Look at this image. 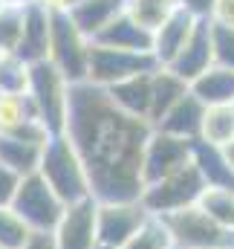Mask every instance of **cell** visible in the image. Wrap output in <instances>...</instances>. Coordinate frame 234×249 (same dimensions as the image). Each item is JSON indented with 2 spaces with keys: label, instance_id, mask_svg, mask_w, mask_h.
Returning <instances> with one entry per match:
<instances>
[{
  "label": "cell",
  "instance_id": "5",
  "mask_svg": "<svg viewBox=\"0 0 234 249\" xmlns=\"http://www.w3.org/2000/svg\"><path fill=\"white\" fill-rule=\"evenodd\" d=\"M174 249H234V232L214 223L200 206L162 217Z\"/></svg>",
  "mask_w": 234,
  "mask_h": 249
},
{
  "label": "cell",
  "instance_id": "32",
  "mask_svg": "<svg viewBox=\"0 0 234 249\" xmlns=\"http://www.w3.org/2000/svg\"><path fill=\"white\" fill-rule=\"evenodd\" d=\"M20 180H23L20 174H15L12 168L0 165V209H3V206H12V200H15V194H17Z\"/></svg>",
  "mask_w": 234,
  "mask_h": 249
},
{
  "label": "cell",
  "instance_id": "17",
  "mask_svg": "<svg viewBox=\"0 0 234 249\" xmlns=\"http://www.w3.org/2000/svg\"><path fill=\"white\" fill-rule=\"evenodd\" d=\"M191 162L200 171L205 188H234V168L223 148L197 139L191 145Z\"/></svg>",
  "mask_w": 234,
  "mask_h": 249
},
{
  "label": "cell",
  "instance_id": "1",
  "mask_svg": "<svg viewBox=\"0 0 234 249\" xmlns=\"http://www.w3.org/2000/svg\"><path fill=\"white\" fill-rule=\"evenodd\" d=\"M64 133L81 157L96 203H130L142 197V157L153 133L150 122L127 116L104 87L81 81L69 84Z\"/></svg>",
  "mask_w": 234,
  "mask_h": 249
},
{
  "label": "cell",
  "instance_id": "18",
  "mask_svg": "<svg viewBox=\"0 0 234 249\" xmlns=\"http://www.w3.org/2000/svg\"><path fill=\"white\" fill-rule=\"evenodd\" d=\"M153 72H142V75L118 81L113 87H107V96L113 99V105L121 107L127 116L148 122V116H150V78H153Z\"/></svg>",
  "mask_w": 234,
  "mask_h": 249
},
{
  "label": "cell",
  "instance_id": "16",
  "mask_svg": "<svg viewBox=\"0 0 234 249\" xmlns=\"http://www.w3.org/2000/svg\"><path fill=\"white\" fill-rule=\"evenodd\" d=\"M93 41L101 44V47H110V50H124V53H150L153 50V32L142 29L124 12L116 15Z\"/></svg>",
  "mask_w": 234,
  "mask_h": 249
},
{
  "label": "cell",
  "instance_id": "35",
  "mask_svg": "<svg viewBox=\"0 0 234 249\" xmlns=\"http://www.w3.org/2000/svg\"><path fill=\"white\" fill-rule=\"evenodd\" d=\"M23 249H58V247H55L52 232H32V238L26 241Z\"/></svg>",
  "mask_w": 234,
  "mask_h": 249
},
{
  "label": "cell",
  "instance_id": "19",
  "mask_svg": "<svg viewBox=\"0 0 234 249\" xmlns=\"http://www.w3.org/2000/svg\"><path fill=\"white\" fill-rule=\"evenodd\" d=\"M188 90L205 105V107H217V105H234V70L229 67H208L202 75H197Z\"/></svg>",
  "mask_w": 234,
  "mask_h": 249
},
{
  "label": "cell",
  "instance_id": "26",
  "mask_svg": "<svg viewBox=\"0 0 234 249\" xmlns=\"http://www.w3.org/2000/svg\"><path fill=\"white\" fill-rule=\"evenodd\" d=\"M214 223L234 232V188H205L197 203Z\"/></svg>",
  "mask_w": 234,
  "mask_h": 249
},
{
  "label": "cell",
  "instance_id": "40",
  "mask_svg": "<svg viewBox=\"0 0 234 249\" xmlns=\"http://www.w3.org/2000/svg\"><path fill=\"white\" fill-rule=\"evenodd\" d=\"M0 96H3V93H0Z\"/></svg>",
  "mask_w": 234,
  "mask_h": 249
},
{
  "label": "cell",
  "instance_id": "22",
  "mask_svg": "<svg viewBox=\"0 0 234 249\" xmlns=\"http://www.w3.org/2000/svg\"><path fill=\"white\" fill-rule=\"evenodd\" d=\"M41 154H44L41 145L20 142V139H15V136H0V165L12 168V171L20 174V177L38 171V165H41Z\"/></svg>",
  "mask_w": 234,
  "mask_h": 249
},
{
  "label": "cell",
  "instance_id": "9",
  "mask_svg": "<svg viewBox=\"0 0 234 249\" xmlns=\"http://www.w3.org/2000/svg\"><path fill=\"white\" fill-rule=\"evenodd\" d=\"M148 212L139 200L130 203H99L96 212V235H99V249H118L124 247L145 223Z\"/></svg>",
  "mask_w": 234,
  "mask_h": 249
},
{
  "label": "cell",
  "instance_id": "38",
  "mask_svg": "<svg viewBox=\"0 0 234 249\" xmlns=\"http://www.w3.org/2000/svg\"><path fill=\"white\" fill-rule=\"evenodd\" d=\"M223 151H226V157H229V162H232V168H234V142H229Z\"/></svg>",
  "mask_w": 234,
  "mask_h": 249
},
{
  "label": "cell",
  "instance_id": "41",
  "mask_svg": "<svg viewBox=\"0 0 234 249\" xmlns=\"http://www.w3.org/2000/svg\"><path fill=\"white\" fill-rule=\"evenodd\" d=\"M0 6H3V3H0Z\"/></svg>",
  "mask_w": 234,
  "mask_h": 249
},
{
  "label": "cell",
  "instance_id": "30",
  "mask_svg": "<svg viewBox=\"0 0 234 249\" xmlns=\"http://www.w3.org/2000/svg\"><path fill=\"white\" fill-rule=\"evenodd\" d=\"M118 249H174V247H171V235H168L162 217H148V223Z\"/></svg>",
  "mask_w": 234,
  "mask_h": 249
},
{
  "label": "cell",
  "instance_id": "3",
  "mask_svg": "<svg viewBox=\"0 0 234 249\" xmlns=\"http://www.w3.org/2000/svg\"><path fill=\"white\" fill-rule=\"evenodd\" d=\"M29 99L38 110V119L47 124L52 136L64 133L67 110H69V81L50 61L29 64Z\"/></svg>",
  "mask_w": 234,
  "mask_h": 249
},
{
  "label": "cell",
  "instance_id": "28",
  "mask_svg": "<svg viewBox=\"0 0 234 249\" xmlns=\"http://www.w3.org/2000/svg\"><path fill=\"white\" fill-rule=\"evenodd\" d=\"M29 238H32V229L26 226V220L12 206H3L0 209V249H23Z\"/></svg>",
  "mask_w": 234,
  "mask_h": 249
},
{
  "label": "cell",
  "instance_id": "29",
  "mask_svg": "<svg viewBox=\"0 0 234 249\" xmlns=\"http://www.w3.org/2000/svg\"><path fill=\"white\" fill-rule=\"evenodd\" d=\"M26 6H0V53H17Z\"/></svg>",
  "mask_w": 234,
  "mask_h": 249
},
{
  "label": "cell",
  "instance_id": "25",
  "mask_svg": "<svg viewBox=\"0 0 234 249\" xmlns=\"http://www.w3.org/2000/svg\"><path fill=\"white\" fill-rule=\"evenodd\" d=\"M29 119H38V110L29 99V93H20V96H0V136H9L15 133L17 127Z\"/></svg>",
  "mask_w": 234,
  "mask_h": 249
},
{
  "label": "cell",
  "instance_id": "12",
  "mask_svg": "<svg viewBox=\"0 0 234 249\" xmlns=\"http://www.w3.org/2000/svg\"><path fill=\"white\" fill-rule=\"evenodd\" d=\"M208 67H214V50H211V20H197L194 32L188 35V41L182 44V50L176 53V58L168 64V70L176 72L182 81H194L197 75H202Z\"/></svg>",
  "mask_w": 234,
  "mask_h": 249
},
{
  "label": "cell",
  "instance_id": "15",
  "mask_svg": "<svg viewBox=\"0 0 234 249\" xmlns=\"http://www.w3.org/2000/svg\"><path fill=\"white\" fill-rule=\"evenodd\" d=\"M194 26H197V18L179 6L162 20V26L153 32V50H150L153 58L159 61V67H168L174 61L176 53L182 50V44L188 41V35L194 32Z\"/></svg>",
  "mask_w": 234,
  "mask_h": 249
},
{
  "label": "cell",
  "instance_id": "23",
  "mask_svg": "<svg viewBox=\"0 0 234 249\" xmlns=\"http://www.w3.org/2000/svg\"><path fill=\"white\" fill-rule=\"evenodd\" d=\"M200 139L208 142V145H217V148H226L229 142H234V110H232V105L205 107Z\"/></svg>",
  "mask_w": 234,
  "mask_h": 249
},
{
  "label": "cell",
  "instance_id": "37",
  "mask_svg": "<svg viewBox=\"0 0 234 249\" xmlns=\"http://www.w3.org/2000/svg\"><path fill=\"white\" fill-rule=\"evenodd\" d=\"M3 6H29V3H35V0H0Z\"/></svg>",
  "mask_w": 234,
  "mask_h": 249
},
{
  "label": "cell",
  "instance_id": "11",
  "mask_svg": "<svg viewBox=\"0 0 234 249\" xmlns=\"http://www.w3.org/2000/svg\"><path fill=\"white\" fill-rule=\"evenodd\" d=\"M96 212L99 203L93 197L69 203L61 214L58 226L52 232L58 249H99V235H96Z\"/></svg>",
  "mask_w": 234,
  "mask_h": 249
},
{
  "label": "cell",
  "instance_id": "13",
  "mask_svg": "<svg viewBox=\"0 0 234 249\" xmlns=\"http://www.w3.org/2000/svg\"><path fill=\"white\" fill-rule=\"evenodd\" d=\"M50 12L38 3H29L23 9V35L17 44V53L26 64H38L50 58V35H52V23H50Z\"/></svg>",
  "mask_w": 234,
  "mask_h": 249
},
{
  "label": "cell",
  "instance_id": "6",
  "mask_svg": "<svg viewBox=\"0 0 234 249\" xmlns=\"http://www.w3.org/2000/svg\"><path fill=\"white\" fill-rule=\"evenodd\" d=\"M52 23V35H50V58L55 64L58 72L69 84H81L87 81V61H90V38L72 23V18L67 12H55L50 18Z\"/></svg>",
  "mask_w": 234,
  "mask_h": 249
},
{
  "label": "cell",
  "instance_id": "39",
  "mask_svg": "<svg viewBox=\"0 0 234 249\" xmlns=\"http://www.w3.org/2000/svg\"><path fill=\"white\" fill-rule=\"evenodd\" d=\"M232 110H234V105H232Z\"/></svg>",
  "mask_w": 234,
  "mask_h": 249
},
{
  "label": "cell",
  "instance_id": "4",
  "mask_svg": "<svg viewBox=\"0 0 234 249\" xmlns=\"http://www.w3.org/2000/svg\"><path fill=\"white\" fill-rule=\"evenodd\" d=\"M202 191H205V183H202L200 171L194 168V162H188L174 174L145 186L139 203L145 206V212L150 217H168V214L182 212L188 206H197Z\"/></svg>",
  "mask_w": 234,
  "mask_h": 249
},
{
  "label": "cell",
  "instance_id": "34",
  "mask_svg": "<svg viewBox=\"0 0 234 249\" xmlns=\"http://www.w3.org/2000/svg\"><path fill=\"white\" fill-rule=\"evenodd\" d=\"M208 20H211V23H220V26H232L234 29V0H217Z\"/></svg>",
  "mask_w": 234,
  "mask_h": 249
},
{
  "label": "cell",
  "instance_id": "33",
  "mask_svg": "<svg viewBox=\"0 0 234 249\" xmlns=\"http://www.w3.org/2000/svg\"><path fill=\"white\" fill-rule=\"evenodd\" d=\"M214 3L217 0H176V6L185 9L188 15H194L197 20H208L211 12H214Z\"/></svg>",
  "mask_w": 234,
  "mask_h": 249
},
{
  "label": "cell",
  "instance_id": "10",
  "mask_svg": "<svg viewBox=\"0 0 234 249\" xmlns=\"http://www.w3.org/2000/svg\"><path fill=\"white\" fill-rule=\"evenodd\" d=\"M191 145L194 142L168 136V133L153 127V133H150V139L145 145V157H142V180H145V186H150V183L179 171L182 165H188L191 162Z\"/></svg>",
  "mask_w": 234,
  "mask_h": 249
},
{
  "label": "cell",
  "instance_id": "8",
  "mask_svg": "<svg viewBox=\"0 0 234 249\" xmlns=\"http://www.w3.org/2000/svg\"><path fill=\"white\" fill-rule=\"evenodd\" d=\"M12 209L26 220V226L32 232H55L61 214H64V203L61 197L47 186V180L35 171L26 174L17 186V194L12 200Z\"/></svg>",
  "mask_w": 234,
  "mask_h": 249
},
{
  "label": "cell",
  "instance_id": "27",
  "mask_svg": "<svg viewBox=\"0 0 234 249\" xmlns=\"http://www.w3.org/2000/svg\"><path fill=\"white\" fill-rule=\"evenodd\" d=\"M29 90V64L15 53H0V93L20 96Z\"/></svg>",
  "mask_w": 234,
  "mask_h": 249
},
{
  "label": "cell",
  "instance_id": "20",
  "mask_svg": "<svg viewBox=\"0 0 234 249\" xmlns=\"http://www.w3.org/2000/svg\"><path fill=\"white\" fill-rule=\"evenodd\" d=\"M124 12V0H78L67 15L72 18V23L93 41L116 15Z\"/></svg>",
  "mask_w": 234,
  "mask_h": 249
},
{
  "label": "cell",
  "instance_id": "2",
  "mask_svg": "<svg viewBox=\"0 0 234 249\" xmlns=\"http://www.w3.org/2000/svg\"><path fill=\"white\" fill-rule=\"evenodd\" d=\"M38 174H41V177L47 180V186L61 197L64 206L93 197V194H90L87 171H84V165H81V157L75 154V148H72V142L67 139V133L50 136V142L44 145V154H41Z\"/></svg>",
  "mask_w": 234,
  "mask_h": 249
},
{
  "label": "cell",
  "instance_id": "36",
  "mask_svg": "<svg viewBox=\"0 0 234 249\" xmlns=\"http://www.w3.org/2000/svg\"><path fill=\"white\" fill-rule=\"evenodd\" d=\"M38 6H44L50 15H55V12H69L72 9V0H35Z\"/></svg>",
  "mask_w": 234,
  "mask_h": 249
},
{
  "label": "cell",
  "instance_id": "31",
  "mask_svg": "<svg viewBox=\"0 0 234 249\" xmlns=\"http://www.w3.org/2000/svg\"><path fill=\"white\" fill-rule=\"evenodd\" d=\"M211 50H214V64L234 70V29L211 23Z\"/></svg>",
  "mask_w": 234,
  "mask_h": 249
},
{
  "label": "cell",
  "instance_id": "24",
  "mask_svg": "<svg viewBox=\"0 0 234 249\" xmlns=\"http://www.w3.org/2000/svg\"><path fill=\"white\" fill-rule=\"evenodd\" d=\"M174 9L176 0H124V15L133 18L148 32H156Z\"/></svg>",
  "mask_w": 234,
  "mask_h": 249
},
{
  "label": "cell",
  "instance_id": "14",
  "mask_svg": "<svg viewBox=\"0 0 234 249\" xmlns=\"http://www.w3.org/2000/svg\"><path fill=\"white\" fill-rule=\"evenodd\" d=\"M202 116H205V105L188 90L153 127L162 130V133H168V136H176V139L197 142L200 130H202Z\"/></svg>",
  "mask_w": 234,
  "mask_h": 249
},
{
  "label": "cell",
  "instance_id": "21",
  "mask_svg": "<svg viewBox=\"0 0 234 249\" xmlns=\"http://www.w3.org/2000/svg\"><path fill=\"white\" fill-rule=\"evenodd\" d=\"M185 93H188V81H182L168 67H159L150 78V116H148V122L156 124Z\"/></svg>",
  "mask_w": 234,
  "mask_h": 249
},
{
  "label": "cell",
  "instance_id": "7",
  "mask_svg": "<svg viewBox=\"0 0 234 249\" xmlns=\"http://www.w3.org/2000/svg\"><path fill=\"white\" fill-rule=\"evenodd\" d=\"M159 70V61L153 53H124V50H110L96 41H90V61H87V81L96 87H113L124 78L153 72Z\"/></svg>",
  "mask_w": 234,
  "mask_h": 249
}]
</instances>
